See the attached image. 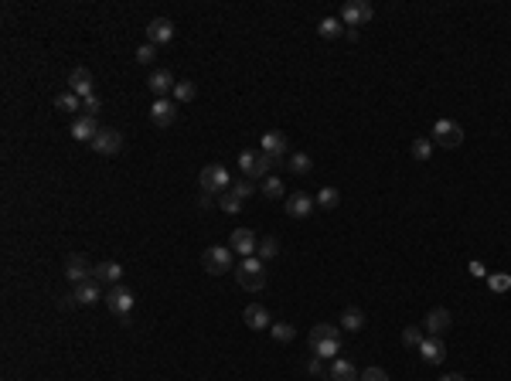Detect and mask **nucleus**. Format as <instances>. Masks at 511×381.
<instances>
[{"mask_svg": "<svg viewBox=\"0 0 511 381\" xmlns=\"http://www.w3.org/2000/svg\"><path fill=\"white\" fill-rule=\"evenodd\" d=\"M307 340H310V351L317 357L341 354V327H334V324H317Z\"/></svg>", "mask_w": 511, "mask_h": 381, "instance_id": "f257e3e1", "label": "nucleus"}, {"mask_svg": "<svg viewBox=\"0 0 511 381\" xmlns=\"http://www.w3.org/2000/svg\"><path fill=\"white\" fill-rule=\"evenodd\" d=\"M235 280H239V286H242L246 293H259V289L266 286V262H262L259 255H249V259H242V262H239V273H235Z\"/></svg>", "mask_w": 511, "mask_h": 381, "instance_id": "f03ea898", "label": "nucleus"}, {"mask_svg": "<svg viewBox=\"0 0 511 381\" xmlns=\"http://www.w3.org/2000/svg\"><path fill=\"white\" fill-rule=\"evenodd\" d=\"M202 266H204V273H211V276L232 273L235 269V252H232L229 245H211V249H204Z\"/></svg>", "mask_w": 511, "mask_h": 381, "instance_id": "7ed1b4c3", "label": "nucleus"}, {"mask_svg": "<svg viewBox=\"0 0 511 381\" xmlns=\"http://www.w3.org/2000/svg\"><path fill=\"white\" fill-rule=\"evenodd\" d=\"M259 150H262L266 157H270V160H273V167H286V157H290L286 133H280V129H270V133H262V140H259Z\"/></svg>", "mask_w": 511, "mask_h": 381, "instance_id": "20e7f679", "label": "nucleus"}, {"mask_svg": "<svg viewBox=\"0 0 511 381\" xmlns=\"http://www.w3.org/2000/svg\"><path fill=\"white\" fill-rule=\"evenodd\" d=\"M239 167H242V174L249 180H262V178H270L273 160H270L262 150H242L239 153Z\"/></svg>", "mask_w": 511, "mask_h": 381, "instance_id": "39448f33", "label": "nucleus"}, {"mask_svg": "<svg viewBox=\"0 0 511 381\" xmlns=\"http://www.w3.org/2000/svg\"><path fill=\"white\" fill-rule=\"evenodd\" d=\"M198 184H202V191H218V194H225L232 187V174H229V167H222V164H208L202 174H198Z\"/></svg>", "mask_w": 511, "mask_h": 381, "instance_id": "423d86ee", "label": "nucleus"}, {"mask_svg": "<svg viewBox=\"0 0 511 381\" xmlns=\"http://www.w3.org/2000/svg\"><path fill=\"white\" fill-rule=\"evenodd\" d=\"M372 17H375V7L368 0H348L341 7V24L344 27H361V24H368Z\"/></svg>", "mask_w": 511, "mask_h": 381, "instance_id": "0eeeda50", "label": "nucleus"}, {"mask_svg": "<svg viewBox=\"0 0 511 381\" xmlns=\"http://www.w3.org/2000/svg\"><path fill=\"white\" fill-rule=\"evenodd\" d=\"M433 143L436 147H447V150L460 147V143H463V129H460V123H454V120H436L433 123Z\"/></svg>", "mask_w": 511, "mask_h": 381, "instance_id": "6e6552de", "label": "nucleus"}, {"mask_svg": "<svg viewBox=\"0 0 511 381\" xmlns=\"http://www.w3.org/2000/svg\"><path fill=\"white\" fill-rule=\"evenodd\" d=\"M450 327H454V313H450L447 306H433V310L423 317V331H426V337H443Z\"/></svg>", "mask_w": 511, "mask_h": 381, "instance_id": "1a4fd4ad", "label": "nucleus"}, {"mask_svg": "<svg viewBox=\"0 0 511 381\" xmlns=\"http://www.w3.org/2000/svg\"><path fill=\"white\" fill-rule=\"evenodd\" d=\"M89 147H92L96 153H102V157H113V153L123 150V133H120V129H113V127H102L99 136H96Z\"/></svg>", "mask_w": 511, "mask_h": 381, "instance_id": "9d476101", "label": "nucleus"}, {"mask_svg": "<svg viewBox=\"0 0 511 381\" xmlns=\"http://www.w3.org/2000/svg\"><path fill=\"white\" fill-rule=\"evenodd\" d=\"M102 303L109 306L116 317H123V320H127L130 310H133V293H130L127 286H109V293H106V300H102Z\"/></svg>", "mask_w": 511, "mask_h": 381, "instance_id": "9b49d317", "label": "nucleus"}, {"mask_svg": "<svg viewBox=\"0 0 511 381\" xmlns=\"http://www.w3.org/2000/svg\"><path fill=\"white\" fill-rule=\"evenodd\" d=\"M229 249L239 252L242 259H249V255H255V249H259V238H255L253 229H235L229 235Z\"/></svg>", "mask_w": 511, "mask_h": 381, "instance_id": "f8f14e48", "label": "nucleus"}, {"mask_svg": "<svg viewBox=\"0 0 511 381\" xmlns=\"http://www.w3.org/2000/svg\"><path fill=\"white\" fill-rule=\"evenodd\" d=\"M174 38V21L171 17H153L150 24H147V45H167Z\"/></svg>", "mask_w": 511, "mask_h": 381, "instance_id": "ddd939ff", "label": "nucleus"}, {"mask_svg": "<svg viewBox=\"0 0 511 381\" xmlns=\"http://www.w3.org/2000/svg\"><path fill=\"white\" fill-rule=\"evenodd\" d=\"M174 120H178V102L174 99H153V106H150L153 127H171Z\"/></svg>", "mask_w": 511, "mask_h": 381, "instance_id": "4468645a", "label": "nucleus"}, {"mask_svg": "<svg viewBox=\"0 0 511 381\" xmlns=\"http://www.w3.org/2000/svg\"><path fill=\"white\" fill-rule=\"evenodd\" d=\"M92 280H96V282H106V286H120V280H123V266H120L116 259L96 262V266H92Z\"/></svg>", "mask_w": 511, "mask_h": 381, "instance_id": "2eb2a0df", "label": "nucleus"}, {"mask_svg": "<svg viewBox=\"0 0 511 381\" xmlns=\"http://www.w3.org/2000/svg\"><path fill=\"white\" fill-rule=\"evenodd\" d=\"M69 92H76L78 99H89V96H96V82H92V72L89 69H72V76H69Z\"/></svg>", "mask_w": 511, "mask_h": 381, "instance_id": "dca6fc26", "label": "nucleus"}, {"mask_svg": "<svg viewBox=\"0 0 511 381\" xmlns=\"http://www.w3.org/2000/svg\"><path fill=\"white\" fill-rule=\"evenodd\" d=\"M65 276H69V280L76 282H89L92 280V266H89V259H85V255H69V262H65Z\"/></svg>", "mask_w": 511, "mask_h": 381, "instance_id": "f3484780", "label": "nucleus"}, {"mask_svg": "<svg viewBox=\"0 0 511 381\" xmlns=\"http://www.w3.org/2000/svg\"><path fill=\"white\" fill-rule=\"evenodd\" d=\"M419 357L426 361V364H443L447 361V344L440 340V337H423V344L416 347Z\"/></svg>", "mask_w": 511, "mask_h": 381, "instance_id": "a211bd4d", "label": "nucleus"}, {"mask_svg": "<svg viewBox=\"0 0 511 381\" xmlns=\"http://www.w3.org/2000/svg\"><path fill=\"white\" fill-rule=\"evenodd\" d=\"M72 300L82 303V306H96L99 300H106V296H102V282H96V280L78 282L76 289H72Z\"/></svg>", "mask_w": 511, "mask_h": 381, "instance_id": "6ab92c4d", "label": "nucleus"}, {"mask_svg": "<svg viewBox=\"0 0 511 381\" xmlns=\"http://www.w3.org/2000/svg\"><path fill=\"white\" fill-rule=\"evenodd\" d=\"M99 123H96V116H85V113H82V116H76V120H72V136H76V140H82V143H92V140H96V136H99Z\"/></svg>", "mask_w": 511, "mask_h": 381, "instance_id": "aec40b11", "label": "nucleus"}, {"mask_svg": "<svg viewBox=\"0 0 511 381\" xmlns=\"http://www.w3.org/2000/svg\"><path fill=\"white\" fill-rule=\"evenodd\" d=\"M242 320H246V327H249V331H266V327H273V317H270V310H266L262 303H249V306H246Z\"/></svg>", "mask_w": 511, "mask_h": 381, "instance_id": "412c9836", "label": "nucleus"}, {"mask_svg": "<svg viewBox=\"0 0 511 381\" xmlns=\"http://www.w3.org/2000/svg\"><path fill=\"white\" fill-rule=\"evenodd\" d=\"M174 76L167 72V69H157V72H150V78H147V89L153 92V99H164V92H174Z\"/></svg>", "mask_w": 511, "mask_h": 381, "instance_id": "4be33fe9", "label": "nucleus"}, {"mask_svg": "<svg viewBox=\"0 0 511 381\" xmlns=\"http://www.w3.org/2000/svg\"><path fill=\"white\" fill-rule=\"evenodd\" d=\"M314 208H317V201H314L310 194H300V191H297V194L286 198V215H290V218H310Z\"/></svg>", "mask_w": 511, "mask_h": 381, "instance_id": "5701e85b", "label": "nucleus"}, {"mask_svg": "<svg viewBox=\"0 0 511 381\" xmlns=\"http://www.w3.org/2000/svg\"><path fill=\"white\" fill-rule=\"evenodd\" d=\"M365 324H368L365 310H358V306H344V310H341V327H344L348 333L365 331Z\"/></svg>", "mask_w": 511, "mask_h": 381, "instance_id": "b1692460", "label": "nucleus"}, {"mask_svg": "<svg viewBox=\"0 0 511 381\" xmlns=\"http://www.w3.org/2000/svg\"><path fill=\"white\" fill-rule=\"evenodd\" d=\"M331 381H358L361 375H358V368L348 361V357H334V364H331Z\"/></svg>", "mask_w": 511, "mask_h": 381, "instance_id": "393cba45", "label": "nucleus"}, {"mask_svg": "<svg viewBox=\"0 0 511 381\" xmlns=\"http://www.w3.org/2000/svg\"><path fill=\"white\" fill-rule=\"evenodd\" d=\"M433 136H416V140H412V147H409V150H412V160H419V164H426V160H430V157H433Z\"/></svg>", "mask_w": 511, "mask_h": 381, "instance_id": "a878e982", "label": "nucleus"}, {"mask_svg": "<svg viewBox=\"0 0 511 381\" xmlns=\"http://www.w3.org/2000/svg\"><path fill=\"white\" fill-rule=\"evenodd\" d=\"M310 167H314L310 153H290L286 157V171H293V174H310Z\"/></svg>", "mask_w": 511, "mask_h": 381, "instance_id": "bb28decb", "label": "nucleus"}, {"mask_svg": "<svg viewBox=\"0 0 511 381\" xmlns=\"http://www.w3.org/2000/svg\"><path fill=\"white\" fill-rule=\"evenodd\" d=\"M317 31H321V38L334 41V38H341V34H344V24H341V17H324Z\"/></svg>", "mask_w": 511, "mask_h": 381, "instance_id": "cd10ccee", "label": "nucleus"}, {"mask_svg": "<svg viewBox=\"0 0 511 381\" xmlns=\"http://www.w3.org/2000/svg\"><path fill=\"white\" fill-rule=\"evenodd\" d=\"M283 180L280 178H262V184H259V194H266L270 201H276V198H283Z\"/></svg>", "mask_w": 511, "mask_h": 381, "instance_id": "c85d7f7f", "label": "nucleus"}, {"mask_svg": "<svg viewBox=\"0 0 511 381\" xmlns=\"http://www.w3.org/2000/svg\"><path fill=\"white\" fill-rule=\"evenodd\" d=\"M314 201H317V208H324V211H334L341 204V194H337V187H324Z\"/></svg>", "mask_w": 511, "mask_h": 381, "instance_id": "c756f323", "label": "nucleus"}, {"mask_svg": "<svg viewBox=\"0 0 511 381\" xmlns=\"http://www.w3.org/2000/svg\"><path fill=\"white\" fill-rule=\"evenodd\" d=\"M242 204H246V201H242L232 187L222 194V198H218V208H222V211H229V215H239V211H242Z\"/></svg>", "mask_w": 511, "mask_h": 381, "instance_id": "7c9ffc66", "label": "nucleus"}, {"mask_svg": "<svg viewBox=\"0 0 511 381\" xmlns=\"http://www.w3.org/2000/svg\"><path fill=\"white\" fill-rule=\"evenodd\" d=\"M55 109H62V113H72V116H76V109H82V99H78L76 92H65V96H58V99H55Z\"/></svg>", "mask_w": 511, "mask_h": 381, "instance_id": "2f4dec72", "label": "nucleus"}, {"mask_svg": "<svg viewBox=\"0 0 511 381\" xmlns=\"http://www.w3.org/2000/svg\"><path fill=\"white\" fill-rule=\"evenodd\" d=\"M255 255L266 262V259H273V255H280V242L270 235V238H259V249H255Z\"/></svg>", "mask_w": 511, "mask_h": 381, "instance_id": "473e14b6", "label": "nucleus"}, {"mask_svg": "<svg viewBox=\"0 0 511 381\" xmlns=\"http://www.w3.org/2000/svg\"><path fill=\"white\" fill-rule=\"evenodd\" d=\"M195 96H198L195 82H188V78H184V82H178V85H174V102H191Z\"/></svg>", "mask_w": 511, "mask_h": 381, "instance_id": "72a5a7b5", "label": "nucleus"}, {"mask_svg": "<svg viewBox=\"0 0 511 381\" xmlns=\"http://www.w3.org/2000/svg\"><path fill=\"white\" fill-rule=\"evenodd\" d=\"M487 286H491V293H508L511 276L508 273H491V276H487Z\"/></svg>", "mask_w": 511, "mask_h": 381, "instance_id": "f704fd0d", "label": "nucleus"}, {"mask_svg": "<svg viewBox=\"0 0 511 381\" xmlns=\"http://www.w3.org/2000/svg\"><path fill=\"white\" fill-rule=\"evenodd\" d=\"M402 344L406 347H419L423 344V327H406L402 331Z\"/></svg>", "mask_w": 511, "mask_h": 381, "instance_id": "c9c22d12", "label": "nucleus"}, {"mask_svg": "<svg viewBox=\"0 0 511 381\" xmlns=\"http://www.w3.org/2000/svg\"><path fill=\"white\" fill-rule=\"evenodd\" d=\"M270 331H273V337H276L280 344H290V340H293V327H290V324H273Z\"/></svg>", "mask_w": 511, "mask_h": 381, "instance_id": "e433bc0d", "label": "nucleus"}, {"mask_svg": "<svg viewBox=\"0 0 511 381\" xmlns=\"http://www.w3.org/2000/svg\"><path fill=\"white\" fill-rule=\"evenodd\" d=\"M358 381H388V375H385V368H375V364H372V368L361 371V378Z\"/></svg>", "mask_w": 511, "mask_h": 381, "instance_id": "4c0bfd02", "label": "nucleus"}, {"mask_svg": "<svg viewBox=\"0 0 511 381\" xmlns=\"http://www.w3.org/2000/svg\"><path fill=\"white\" fill-rule=\"evenodd\" d=\"M153 58H157V48H153V45H140V48H136V62H140V65H150Z\"/></svg>", "mask_w": 511, "mask_h": 381, "instance_id": "58836bf2", "label": "nucleus"}, {"mask_svg": "<svg viewBox=\"0 0 511 381\" xmlns=\"http://www.w3.org/2000/svg\"><path fill=\"white\" fill-rule=\"evenodd\" d=\"M232 191H235V194H239L242 201H246V198H253V194H255L253 180H239V184H232Z\"/></svg>", "mask_w": 511, "mask_h": 381, "instance_id": "ea45409f", "label": "nucleus"}, {"mask_svg": "<svg viewBox=\"0 0 511 381\" xmlns=\"http://www.w3.org/2000/svg\"><path fill=\"white\" fill-rule=\"evenodd\" d=\"M82 109H85V116H96L102 109V99L99 96H89V99H82Z\"/></svg>", "mask_w": 511, "mask_h": 381, "instance_id": "a19ab883", "label": "nucleus"}, {"mask_svg": "<svg viewBox=\"0 0 511 381\" xmlns=\"http://www.w3.org/2000/svg\"><path fill=\"white\" fill-rule=\"evenodd\" d=\"M470 276H477V280H487V269L481 262H470Z\"/></svg>", "mask_w": 511, "mask_h": 381, "instance_id": "79ce46f5", "label": "nucleus"}, {"mask_svg": "<svg viewBox=\"0 0 511 381\" xmlns=\"http://www.w3.org/2000/svg\"><path fill=\"white\" fill-rule=\"evenodd\" d=\"M321 361H324V357H314V361L307 364V371H310V375H321V371H324V364H321Z\"/></svg>", "mask_w": 511, "mask_h": 381, "instance_id": "37998d69", "label": "nucleus"}, {"mask_svg": "<svg viewBox=\"0 0 511 381\" xmlns=\"http://www.w3.org/2000/svg\"><path fill=\"white\" fill-rule=\"evenodd\" d=\"M443 381H467V378H463V375H447Z\"/></svg>", "mask_w": 511, "mask_h": 381, "instance_id": "c03bdc74", "label": "nucleus"}]
</instances>
